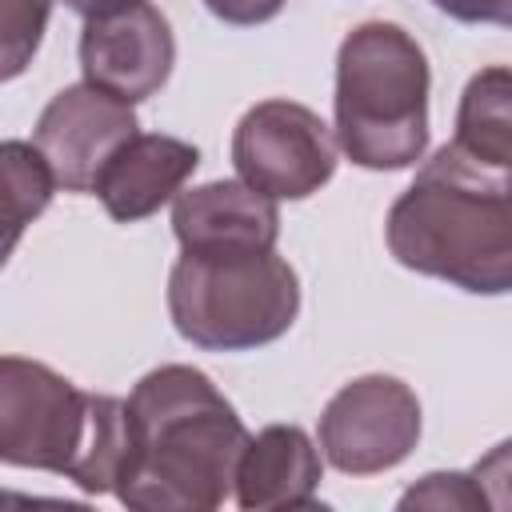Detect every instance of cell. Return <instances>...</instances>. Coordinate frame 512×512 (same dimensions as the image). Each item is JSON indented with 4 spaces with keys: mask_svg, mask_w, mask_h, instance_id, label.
<instances>
[{
    "mask_svg": "<svg viewBox=\"0 0 512 512\" xmlns=\"http://www.w3.org/2000/svg\"><path fill=\"white\" fill-rule=\"evenodd\" d=\"M132 456L116 500L136 512H212L252 440L232 400L192 364H160L128 392Z\"/></svg>",
    "mask_w": 512,
    "mask_h": 512,
    "instance_id": "obj_1",
    "label": "cell"
},
{
    "mask_svg": "<svg viewBox=\"0 0 512 512\" xmlns=\"http://www.w3.org/2000/svg\"><path fill=\"white\" fill-rule=\"evenodd\" d=\"M384 240L396 264L472 296L512 292V172L456 144L436 148L392 200Z\"/></svg>",
    "mask_w": 512,
    "mask_h": 512,
    "instance_id": "obj_2",
    "label": "cell"
},
{
    "mask_svg": "<svg viewBox=\"0 0 512 512\" xmlns=\"http://www.w3.org/2000/svg\"><path fill=\"white\" fill-rule=\"evenodd\" d=\"M132 456V412L120 396L76 388L56 368L0 360V460L72 480L80 492H116Z\"/></svg>",
    "mask_w": 512,
    "mask_h": 512,
    "instance_id": "obj_3",
    "label": "cell"
},
{
    "mask_svg": "<svg viewBox=\"0 0 512 512\" xmlns=\"http://www.w3.org/2000/svg\"><path fill=\"white\" fill-rule=\"evenodd\" d=\"M432 68L416 36L392 20L356 24L336 52V140L368 172H400L428 152Z\"/></svg>",
    "mask_w": 512,
    "mask_h": 512,
    "instance_id": "obj_4",
    "label": "cell"
},
{
    "mask_svg": "<svg viewBox=\"0 0 512 512\" xmlns=\"http://www.w3.org/2000/svg\"><path fill=\"white\" fill-rule=\"evenodd\" d=\"M168 316L204 352H252L300 316V276L276 248L184 252L168 272Z\"/></svg>",
    "mask_w": 512,
    "mask_h": 512,
    "instance_id": "obj_5",
    "label": "cell"
},
{
    "mask_svg": "<svg viewBox=\"0 0 512 512\" xmlns=\"http://www.w3.org/2000/svg\"><path fill=\"white\" fill-rule=\"evenodd\" d=\"M336 128L312 108L272 96L252 104L232 132V164L244 184L272 200H304L336 172Z\"/></svg>",
    "mask_w": 512,
    "mask_h": 512,
    "instance_id": "obj_6",
    "label": "cell"
},
{
    "mask_svg": "<svg viewBox=\"0 0 512 512\" xmlns=\"http://www.w3.org/2000/svg\"><path fill=\"white\" fill-rule=\"evenodd\" d=\"M320 452L344 476H376L404 464L420 440V400L400 376L348 380L320 412Z\"/></svg>",
    "mask_w": 512,
    "mask_h": 512,
    "instance_id": "obj_7",
    "label": "cell"
},
{
    "mask_svg": "<svg viewBox=\"0 0 512 512\" xmlns=\"http://www.w3.org/2000/svg\"><path fill=\"white\" fill-rule=\"evenodd\" d=\"M176 64V36L152 0H120L84 20L80 68L84 80L140 104L156 96Z\"/></svg>",
    "mask_w": 512,
    "mask_h": 512,
    "instance_id": "obj_8",
    "label": "cell"
},
{
    "mask_svg": "<svg viewBox=\"0 0 512 512\" xmlns=\"http://www.w3.org/2000/svg\"><path fill=\"white\" fill-rule=\"evenodd\" d=\"M136 132H140V120L132 104L84 80V84L60 88L44 104L32 144L44 152L64 192H92L104 164Z\"/></svg>",
    "mask_w": 512,
    "mask_h": 512,
    "instance_id": "obj_9",
    "label": "cell"
},
{
    "mask_svg": "<svg viewBox=\"0 0 512 512\" xmlns=\"http://www.w3.org/2000/svg\"><path fill=\"white\" fill-rule=\"evenodd\" d=\"M196 168H200L196 144L164 132H136L104 164L92 196H100L104 212L116 224H136L160 212L168 200H176Z\"/></svg>",
    "mask_w": 512,
    "mask_h": 512,
    "instance_id": "obj_10",
    "label": "cell"
},
{
    "mask_svg": "<svg viewBox=\"0 0 512 512\" xmlns=\"http://www.w3.org/2000/svg\"><path fill=\"white\" fill-rule=\"evenodd\" d=\"M172 232L184 252L276 248L280 212L272 196L244 180H208L172 200Z\"/></svg>",
    "mask_w": 512,
    "mask_h": 512,
    "instance_id": "obj_11",
    "label": "cell"
},
{
    "mask_svg": "<svg viewBox=\"0 0 512 512\" xmlns=\"http://www.w3.org/2000/svg\"><path fill=\"white\" fill-rule=\"evenodd\" d=\"M324 476L320 448L296 424L260 428L236 464V504L244 512L260 508H316V488Z\"/></svg>",
    "mask_w": 512,
    "mask_h": 512,
    "instance_id": "obj_12",
    "label": "cell"
},
{
    "mask_svg": "<svg viewBox=\"0 0 512 512\" xmlns=\"http://www.w3.org/2000/svg\"><path fill=\"white\" fill-rule=\"evenodd\" d=\"M452 144L488 168L512 172V64L480 68L464 84Z\"/></svg>",
    "mask_w": 512,
    "mask_h": 512,
    "instance_id": "obj_13",
    "label": "cell"
},
{
    "mask_svg": "<svg viewBox=\"0 0 512 512\" xmlns=\"http://www.w3.org/2000/svg\"><path fill=\"white\" fill-rule=\"evenodd\" d=\"M0 168H4V184H8V240H4V252H12L20 232L48 208L52 188H60V184H56V172L44 160V152L36 144H24V140H4L0 144Z\"/></svg>",
    "mask_w": 512,
    "mask_h": 512,
    "instance_id": "obj_14",
    "label": "cell"
},
{
    "mask_svg": "<svg viewBox=\"0 0 512 512\" xmlns=\"http://www.w3.org/2000/svg\"><path fill=\"white\" fill-rule=\"evenodd\" d=\"M52 0H0V80H16L48 28Z\"/></svg>",
    "mask_w": 512,
    "mask_h": 512,
    "instance_id": "obj_15",
    "label": "cell"
},
{
    "mask_svg": "<svg viewBox=\"0 0 512 512\" xmlns=\"http://www.w3.org/2000/svg\"><path fill=\"white\" fill-rule=\"evenodd\" d=\"M400 508H488L472 472H428L400 496Z\"/></svg>",
    "mask_w": 512,
    "mask_h": 512,
    "instance_id": "obj_16",
    "label": "cell"
},
{
    "mask_svg": "<svg viewBox=\"0 0 512 512\" xmlns=\"http://www.w3.org/2000/svg\"><path fill=\"white\" fill-rule=\"evenodd\" d=\"M476 484L484 488L488 496V508H500L508 512L512 508V440H500L492 452H484L472 468Z\"/></svg>",
    "mask_w": 512,
    "mask_h": 512,
    "instance_id": "obj_17",
    "label": "cell"
},
{
    "mask_svg": "<svg viewBox=\"0 0 512 512\" xmlns=\"http://www.w3.org/2000/svg\"><path fill=\"white\" fill-rule=\"evenodd\" d=\"M288 0H204V8L220 20V24H232V28H256V24H268L272 16H280Z\"/></svg>",
    "mask_w": 512,
    "mask_h": 512,
    "instance_id": "obj_18",
    "label": "cell"
},
{
    "mask_svg": "<svg viewBox=\"0 0 512 512\" xmlns=\"http://www.w3.org/2000/svg\"><path fill=\"white\" fill-rule=\"evenodd\" d=\"M432 8H440L460 24H500L504 0H432Z\"/></svg>",
    "mask_w": 512,
    "mask_h": 512,
    "instance_id": "obj_19",
    "label": "cell"
},
{
    "mask_svg": "<svg viewBox=\"0 0 512 512\" xmlns=\"http://www.w3.org/2000/svg\"><path fill=\"white\" fill-rule=\"evenodd\" d=\"M112 4H120V0H64V8H72L76 16H96V12H104V8H112Z\"/></svg>",
    "mask_w": 512,
    "mask_h": 512,
    "instance_id": "obj_20",
    "label": "cell"
},
{
    "mask_svg": "<svg viewBox=\"0 0 512 512\" xmlns=\"http://www.w3.org/2000/svg\"><path fill=\"white\" fill-rule=\"evenodd\" d=\"M500 28H512V0H504L500 8Z\"/></svg>",
    "mask_w": 512,
    "mask_h": 512,
    "instance_id": "obj_21",
    "label": "cell"
}]
</instances>
